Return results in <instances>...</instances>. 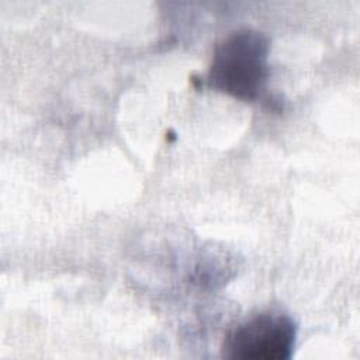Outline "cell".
<instances>
[{
	"instance_id": "6da1fadb",
	"label": "cell",
	"mask_w": 360,
	"mask_h": 360,
	"mask_svg": "<svg viewBox=\"0 0 360 360\" xmlns=\"http://www.w3.org/2000/svg\"><path fill=\"white\" fill-rule=\"evenodd\" d=\"M270 41L253 28H240L215 48L207 84L242 101H255L266 90L270 75Z\"/></svg>"
},
{
	"instance_id": "7a4b0ae2",
	"label": "cell",
	"mask_w": 360,
	"mask_h": 360,
	"mask_svg": "<svg viewBox=\"0 0 360 360\" xmlns=\"http://www.w3.org/2000/svg\"><path fill=\"white\" fill-rule=\"evenodd\" d=\"M297 339V325L280 311H260L239 322L225 336L222 354L240 360H288Z\"/></svg>"
}]
</instances>
